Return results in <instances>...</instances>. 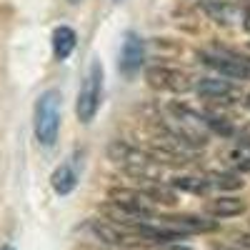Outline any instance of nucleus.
Segmentation results:
<instances>
[{"mask_svg":"<svg viewBox=\"0 0 250 250\" xmlns=\"http://www.w3.org/2000/svg\"><path fill=\"white\" fill-rule=\"evenodd\" d=\"M165 113H168V118L163 123V130L168 135H173L178 143L188 145V148H203L208 143V130L203 125L200 113L183 105V103H170L165 108Z\"/></svg>","mask_w":250,"mask_h":250,"instance_id":"1","label":"nucleus"},{"mask_svg":"<svg viewBox=\"0 0 250 250\" xmlns=\"http://www.w3.org/2000/svg\"><path fill=\"white\" fill-rule=\"evenodd\" d=\"M238 245H243V248H250V235H240V238H238Z\"/></svg>","mask_w":250,"mask_h":250,"instance_id":"23","label":"nucleus"},{"mask_svg":"<svg viewBox=\"0 0 250 250\" xmlns=\"http://www.w3.org/2000/svg\"><path fill=\"white\" fill-rule=\"evenodd\" d=\"M75 43H78L75 30L68 28V25H58L53 30V55H55V60L70 58V53L75 50Z\"/></svg>","mask_w":250,"mask_h":250,"instance_id":"13","label":"nucleus"},{"mask_svg":"<svg viewBox=\"0 0 250 250\" xmlns=\"http://www.w3.org/2000/svg\"><path fill=\"white\" fill-rule=\"evenodd\" d=\"M200 62L208 68L218 70L220 75H228V78H250V65L248 60L235 55V53H225V50H215V53H200Z\"/></svg>","mask_w":250,"mask_h":250,"instance_id":"6","label":"nucleus"},{"mask_svg":"<svg viewBox=\"0 0 250 250\" xmlns=\"http://www.w3.org/2000/svg\"><path fill=\"white\" fill-rule=\"evenodd\" d=\"M108 158L120 165V168L133 175V178H140V180H158L160 175V165L145 153L140 148H135V145L125 143V140H113L108 145Z\"/></svg>","mask_w":250,"mask_h":250,"instance_id":"2","label":"nucleus"},{"mask_svg":"<svg viewBox=\"0 0 250 250\" xmlns=\"http://www.w3.org/2000/svg\"><path fill=\"white\" fill-rule=\"evenodd\" d=\"M100 100H103V65H100V60H93L88 68V75L78 90V103H75V115L83 125L93 123L100 108Z\"/></svg>","mask_w":250,"mask_h":250,"instance_id":"4","label":"nucleus"},{"mask_svg":"<svg viewBox=\"0 0 250 250\" xmlns=\"http://www.w3.org/2000/svg\"><path fill=\"white\" fill-rule=\"evenodd\" d=\"M245 208H248V205H245V200L228 195V198L210 200V203L205 205V213H208V215H213V218H233V215L245 213Z\"/></svg>","mask_w":250,"mask_h":250,"instance_id":"12","label":"nucleus"},{"mask_svg":"<svg viewBox=\"0 0 250 250\" xmlns=\"http://www.w3.org/2000/svg\"><path fill=\"white\" fill-rule=\"evenodd\" d=\"M245 3H250V0H245Z\"/></svg>","mask_w":250,"mask_h":250,"instance_id":"27","label":"nucleus"},{"mask_svg":"<svg viewBox=\"0 0 250 250\" xmlns=\"http://www.w3.org/2000/svg\"><path fill=\"white\" fill-rule=\"evenodd\" d=\"M200 8L218 25H235L238 23V8L230 0H200Z\"/></svg>","mask_w":250,"mask_h":250,"instance_id":"11","label":"nucleus"},{"mask_svg":"<svg viewBox=\"0 0 250 250\" xmlns=\"http://www.w3.org/2000/svg\"><path fill=\"white\" fill-rule=\"evenodd\" d=\"M0 250H13L10 245H0Z\"/></svg>","mask_w":250,"mask_h":250,"instance_id":"25","label":"nucleus"},{"mask_svg":"<svg viewBox=\"0 0 250 250\" xmlns=\"http://www.w3.org/2000/svg\"><path fill=\"white\" fill-rule=\"evenodd\" d=\"M175 230L180 233H210L215 230V223L213 220H205V218H195V215H173V218H165Z\"/></svg>","mask_w":250,"mask_h":250,"instance_id":"15","label":"nucleus"},{"mask_svg":"<svg viewBox=\"0 0 250 250\" xmlns=\"http://www.w3.org/2000/svg\"><path fill=\"white\" fill-rule=\"evenodd\" d=\"M60 93L58 90H45L35 103V115H33V128L35 138L43 148H53L58 133H60Z\"/></svg>","mask_w":250,"mask_h":250,"instance_id":"3","label":"nucleus"},{"mask_svg":"<svg viewBox=\"0 0 250 250\" xmlns=\"http://www.w3.org/2000/svg\"><path fill=\"white\" fill-rule=\"evenodd\" d=\"M108 198L115 205L130 208V210H135V213H143L145 218H153V208H150L148 198H145L140 190H133V188H110Z\"/></svg>","mask_w":250,"mask_h":250,"instance_id":"9","label":"nucleus"},{"mask_svg":"<svg viewBox=\"0 0 250 250\" xmlns=\"http://www.w3.org/2000/svg\"><path fill=\"white\" fill-rule=\"evenodd\" d=\"M170 188H175V190H185V193L203 195L208 188H210V183H208V180H200V178H193V175H178V178L170 180Z\"/></svg>","mask_w":250,"mask_h":250,"instance_id":"17","label":"nucleus"},{"mask_svg":"<svg viewBox=\"0 0 250 250\" xmlns=\"http://www.w3.org/2000/svg\"><path fill=\"white\" fill-rule=\"evenodd\" d=\"M50 183H53V190H55L58 195L73 193L75 185H78V170H75V165H73V163H62L60 168H55Z\"/></svg>","mask_w":250,"mask_h":250,"instance_id":"14","label":"nucleus"},{"mask_svg":"<svg viewBox=\"0 0 250 250\" xmlns=\"http://www.w3.org/2000/svg\"><path fill=\"white\" fill-rule=\"evenodd\" d=\"M245 108H248V110H250V93H248V95H245Z\"/></svg>","mask_w":250,"mask_h":250,"instance_id":"24","label":"nucleus"},{"mask_svg":"<svg viewBox=\"0 0 250 250\" xmlns=\"http://www.w3.org/2000/svg\"><path fill=\"white\" fill-rule=\"evenodd\" d=\"M208 183L220 188V190H238V188H243V178L235 173H215L208 178Z\"/></svg>","mask_w":250,"mask_h":250,"instance_id":"20","label":"nucleus"},{"mask_svg":"<svg viewBox=\"0 0 250 250\" xmlns=\"http://www.w3.org/2000/svg\"><path fill=\"white\" fill-rule=\"evenodd\" d=\"M145 80L148 85L155 90H168V93H188L193 90V78L178 70V68H168V65H153L145 70Z\"/></svg>","mask_w":250,"mask_h":250,"instance_id":"5","label":"nucleus"},{"mask_svg":"<svg viewBox=\"0 0 250 250\" xmlns=\"http://www.w3.org/2000/svg\"><path fill=\"white\" fill-rule=\"evenodd\" d=\"M240 138H243V143H250V123H248L245 128L240 130Z\"/></svg>","mask_w":250,"mask_h":250,"instance_id":"22","label":"nucleus"},{"mask_svg":"<svg viewBox=\"0 0 250 250\" xmlns=\"http://www.w3.org/2000/svg\"><path fill=\"white\" fill-rule=\"evenodd\" d=\"M193 88L200 98L213 100V103H235V98L240 95L233 83L220 80V78H200Z\"/></svg>","mask_w":250,"mask_h":250,"instance_id":"7","label":"nucleus"},{"mask_svg":"<svg viewBox=\"0 0 250 250\" xmlns=\"http://www.w3.org/2000/svg\"><path fill=\"white\" fill-rule=\"evenodd\" d=\"M160 250H193V248H188V245H180V243H165Z\"/></svg>","mask_w":250,"mask_h":250,"instance_id":"21","label":"nucleus"},{"mask_svg":"<svg viewBox=\"0 0 250 250\" xmlns=\"http://www.w3.org/2000/svg\"><path fill=\"white\" fill-rule=\"evenodd\" d=\"M140 193L148 198V200H153V203H163V205H175L178 203L175 190H173V188H165V185H148Z\"/></svg>","mask_w":250,"mask_h":250,"instance_id":"19","label":"nucleus"},{"mask_svg":"<svg viewBox=\"0 0 250 250\" xmlns=\"http://www.w3.org/2000/svg\"><path fill=\"white\" fill-rule=\"evenodd\" d=\"M103 210H105V215L110 220H118L123 228H135V225H140L145 220H150V218H145L143 213H135V210H130V208H123V205H115V203H108Z\"/></svg>","mask_w":250,"mask_h":250,"instance_id":"16","label":"nucleus"},{"mask_svg":"<svg viewBox=\"0 0 250 250\" xmlns=\"http://www.w3.org/2000/svg\"><path fill=\"white\" fill-rule=\"evenodd\" d=\"M85 228L93 233V238H98L100 243H105V245H113V248H123V245H130L133 243L118 225H113L108 220H88Z\"/></svg>","mask_w":250,"mask_h":250,"instance_id":"10","label":"nucleus"},{"mask_svg":"<svg viewBox=\"0 0 250 250\" xmlns=\"http://www.w3.org/2000/svg\"><path fill=\"white\" fill-rule=\"evenodd\" d=\"M203 125H205V130H213V133L220 135V138H233V135H235L233 123L225 120V118H220V115H213V113H205V115H203Z\"/></svg>","mask_w":250,"mask_h":250,"instance_id":"18","label":"nucleus"},{"mask_svg":"<svg viewBox=\"0 0 250 250\" xmlns=\"http://www.w3.org/2000/svg\"><path fill=\"white\" fill-rule=\"evenodd\" d=\"M68 3H73V5H78V3H80V0H68Z\"/></svg>","mask_w":250,"mask_h":250,"instance_id":"26","label":"nucleus"},{"mask_svg":"<svg viewBox=\"0 0 250 250\" xmlns=\"http://www.w3.org/2000/svg\"><path fill=\"white\" fill-rule=\"evenodd\" d=\"M145 62V40L138 33H128L123 40V50H120V70L125 75H133L135 70H140V65Z\"/></svg>","mask_w":250,"mask_h":250,"instance_id":"8","label":"nucleus"}]
</instances>
